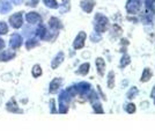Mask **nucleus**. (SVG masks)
Instances as JSON below:
<instances>
[{
    "instance_id": "obj_1",
    "label": "nucleus",
    "mask_w": 155,
    "mask_h": 139,
    "mask_svg": "<svg viewBox=\"0 0 155 139\" xmlns=\"http://www.w3.org/2000/svg\"><path fill=\"white\" fill-rule=\"evenodd\" d=\"M95 22H96L95 23V30L98 31V33H104L108 29L109 21L102 14H97L96 16H95Z\"/></svg>"
},
{
    "instance_id": "obj_2",
    "label": "nucleus",
    "mask_w": 155,
    "mask_h": 139,
    "mask_svg": "<svg viewBox=\"0 0 155 139\" xmlns=\"http://www.w3.org/2000/svg\"><path fill=\"white\" fill-rule=\"evenodd\" d=\"M22 12L20 13H14L9 16V23L13 28H20L22 26V22H23V19H22Z\"/></svg>"
},
{
    "instance_id": "obj_3",
    "label": "nucleus",
    "mask_w": 155,
    "mask_h": 139,
    "mask_svg": "<svg viewBox=\"0 0 155 139\" xmlns=\"http://www.w3.org/2000/svg\"><path fill=\"white\" fill-rule=\"evenodd\" d=\"M140 5H141V0H129L126 5V9L129 13L134 14L140 8Z\"/></svg>"
},
{
    "instance_id": "obj_4",
    "label": "nucleus",
    "mask_w": 155,
    "mask_h": 139,
    "mask_svg": "<svg viewBox=\"0 0 155 139\" xmlns=\"http://www.w3.org/2000/svg\"><path fill=\"white\" fill-rule=\"evenodd\" d=\"M12 2L9 0H0V14H7L12 11Z\"/></svg>"
},
{
    "instance_id": "obj_5",
    "label": "nucleus",
    "mask_w": 155,
    "mask_h": 139,
    "mask_svg": "<svg viewBox=\"0 0 155 139\" xmlns=\"http://www.w3.org/2000/svg\"><path fill=\"white\" fill-rule=\"evenodd\" d=\"M84 40H86V33L84 31H80V34L77 36V38L74 41V48L75 49H81L84 45Z\"/></svg>"
},
{
    "instance_id": "obj_6",
    "label": "nucleus",
    "mask_w": 155,
    "mask_h": 139,
    "mask_svg": "<svg viewBox=\"0 0 155 139\" xmlns=\"http://www.w3.org/2000/svg\"><path fill=\"white\" fill-rule=\"evenodd\" d=\"M81 8L84 9L86 13H91L94 8V5H95V1L94 0H81Z\"/></svg>"
},
{
    "instance_id": "obj_7",
    "label": "nucleus",
    "mask_w": 155,
    "mask_h": 139,
    "mask_svg": "<svg viewBox=\"0 0 155 139\" xmlns=\"http://www.w3.org/2000/svg\"><path fill=\"white\" fill-rule=\"evenodd\" d=\"M26 20L29 23H37L42 19H41V15L38 13H36V12H29V13L26 14Z\"/></svg>"
},
{
    "instance_id": "obj_8",
    "label": "nucleus",
    "mask_w": 155,
    "mask_h": 139,
    "mask_svg": "<svg viewBox=\"0 0 155 139\" xmlns=\"http://www.w3.org/2000/svg\"><path fill=\"white\" fill-rule=\"evenodd\" d=\"M96 66H97V70H98V73H100L101 75H103L104 70H105V61L103 60V58H97Z\"/></svg>"
},
{
    "instance_id": "obj_9",
    "label": "nucleus",
    "mask_w": 155,
    "mask_h": 139,
    "mask_svg": "<svg viewBox=\"0 0 155 139\" xmlns=\"http://www.w3.org/2000/svg\"><path fill=\"white\" fill-rule=\"evenodd\" d=\"M152 75H153V73H152V71L149 70L148 67L147 68H145L143 70V72H142V75H141V82H146V81H148L150 78H152Z\"/></svg>"
},
{
    "instance_id": "obj_10",
    "label": "nucleus",
    "mask_w": 155,
    "mask_h": 139,
    "mask_svg": "<svg viewBox=\"0 0 155 139\" xmlns=\"http://www.w3.org/2000/svg\"><path fill=\"white\" fill-rule=\"evenodd\" d=\"M43 4H44L46 7L52 8V9H56V8H58L59 7L58 1H57V0H43Z\"/></svg>"
},
{
    "instance_id": "obj_11",
    "label": "nucleus",
    "mask_w": 155,
    "mask_h": 139,
    "mask_svg": "<svg viewBox=\"0 0 155 139\" xmlns=\"http://www.w3.org/2000/svg\"><path fill=\"white\" fill-rule=\"evenodd\" d=\"M14 48H18L21 45V36H19V34H13L12 35V43H11Z\"/></svg>"
},
{
    "instance_id": "obj_12",
    "label": "nucleus",
    "mask_w": 155,
    "mask_h": 139,
    "mask_svg": "<svg viewBox=\"0 0 155 139\" xmlns=\"http://www.w3.org/2000/svg\"><path fill=\"white\" fill-rule=\"evenodd\" d=\"M108 78H109L108 79V87L109 88H114V86H115V73L112 72V71H110Z\"/></svg>"
},
{
    "instance_id": "obj_13",
    "label": "nucleus",
    "mask_w": 155,
    "mask_h": 139,
    "mask_svg": "<svg viewBox=\"0 0 155 139\" xmlns=\"http://www.w3.org/2000/svg\"><path fill=\"white\" fill-rule=\"evenodd\" d=\"M49 23H50V26H51L52 28H59V27H61L60 21H59L57 18H51L50 21H49Z\"/></svg>"
},
{
    "instance_id": "obj_14",
    "label": "nucleus",
    "mask_w": 155,
    "mask_h": 139,
    "mask_svg": "<svg viewBox=\"0 0 155 139\" xmlns=\"http://www.w3.org/2000/svg\"><path fill=\"white\" fill-rule=\"evenodd\" d=\"M7 31H8V26L4 21H0V34L4 35V34H7Z\"/></svg>"
},
{
    "instance_id": "obj_15",
    "label": "nucleus",
    "mask_w": 155,
    "mask_h": 139,
    "mask_svg": "<svg viewBox=\"0 0 155 139\" xmlns=\"http://www.w3.org/2000/svg\"><path fill=\"white\" fill-rule=\"evenodd\" d=\"M127 64H130V57L127 56V55H125L123 58H122V63H120V66L122 67H125Z\"/></svg>"
},
{
    "instance_id": "obj_16",
    "label": "nucleus",
    "mask_w": 155,
    "mask_h": 139,
    "mask_svg": "<svg viewBox=\"0 0 155 139\" xmlns=\"http://www.w3.org/2000/svg\"><path fill=\"white\" fill-rule=\"evenodd\" d=\"M39 0H27L26 4L27 6H30V7H36L38 5Z\"/></svg>"
},
{
    "instance_id": "obj_17",
    "label": "nucleus",
    "mask_w": 155,
    "mask_h": 139,
    "mask_svg": "<svg viewBox=\"0 0 155 139\" xmlns=\"http://www.w3.org/2000/svg\"><path fill=\"white\" fill-rule=\"evenodd\" d=\"M80 70H82V71H81V73H82V74H86V73H88V71H89V64H88V63L84 64V65L81 66V68H80Z\"/></svg>"
},
{
    "instance_id": "obj_18",
    "label": "nucleus",
    "mask_w": 155,
    "mask_h": 139,
    "mask_svg": "<svg viewBox=\"0 0 155 139\" xmlns=\"http://www.w3.org/2000/svg\"><path fill=\"white\" fill-rule=\"evenodd\" d=\"M126 110H127L130 114L134 113V111H136V106H134V104H132V103H130L129 106L126 107Z\"/></svg>"
},
{
    "instance_id": "obj_19",
    "label": "nucleus",
    "mask_w": 155,
    "mask_h": 139,
    "mask_svg": "<svg viewBox=\"0 0 155 139\" xmlns=\"http://www.w3.org/2000/svg\"><path fill=\"white\" fill-rule=\"evenodd\" d=\"M9 1L13 4L14 6H20V5L23 4V0H9Z\"/></svg>"
},
{
    "instance_id": "obj_20",
    "label": "nucleus",
    "mask_w": 155,
    "mask_h": 139,
    "mask_svg": "<svg viewBox=\"0 0 155 139\" xmlns=\"http://www.w3.org/2000/svg\"><path fill=\"white\" fill-rule=\"evenodd\" d=\"M154 103H155V100H154Z\"/></svg>"
}]
</instances>
